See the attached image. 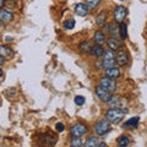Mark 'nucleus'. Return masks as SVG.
I'll use <instances>...</instances> for the list:
<instances>
[{"label": "nucleus", "mask_w": 147, "mask_h": 147, "mask_svg": "<svg viewBox=\"0 0 147 147\" xmlns=\"http://www.w3.org/2000/svg\"><path fill=\"white\" fill-rule=\"evenodd\" d=\"M118 32H119V36H120L121 40L126 39V37H127V25L124 24V22H120V25H119V27H118Z\"/></svg>", "instance_id": "17"}, {"label": "nucleus", "mask_w": 147, "mask_h": 147, "mask_svg": "<svg viewBox=\"0 0 147 147\" xmlns=\"http://www.w3.org/2000/svg\"><path fill=\"white\" fill-rule=\"evenodd\" d=\"M99 144H100V141L98 140V137H96V136H90L88 139L86 140V142L84 144V146H86V147H99Z\"/></svg>", "instance_id": "16"}, {"label": "nucleus", "mask_w": 147, "mask_h": 147, "mask_svg": "<svg viewBox=\"0 0 147 147\" xmlns=\"http://www.w3.org/2000/svg\"><path fill=\"white\" fill-rule=\"evenodd\" d=\"M75 20L74 18H69L67 21H65V24H64V27H65L66 30H72L74 27H75Z\"/></svg>", "instance_id": "27"}, {"label": "nucleus", "mask_w": 147, "mask_h": 147, "mask_svg": "<svg viewBox=\"0 0 147 147\" xmlns=\"http://www.w3.org/2000/svg\"><path fill=\"white\" fill-rule=\"evenodd\" d=\"M6 42H11V40H12V38H11V37H6Z\"/></svg>", "instance_id": "34"}, {"label": "nucleus", "mask_w": 147, "mask_h": 147, "mask_svg": "<svg viewBox=\"0 0 147 147\" xmlns=\"http://www.w3.org/2000/svg\"><path fill=\"white\" fill-rule=\"evenodd\" d=\"M109 130H110V123L107 120V119H102V120H99L98 123H96L94 126H93V131L98 136L107 135L109 132Z\"/></svg>", "instance_id": "2"}, {"label": "nucleus", "mask_w": 147, "mask_h": 147, "mask_svg": "<svg viewBox=\"0 0 147 147\" xmlns=\"http://www.w3.org/2000/svg\"><path fill=\"white\" fill-rule=\"evenodd\" d=\"M125 110L119 109V108H110L107 110L105 113V119L110 123V124H118L123 121L124 117H125Z\"/></svg>", "instance_id": "1"}, {"label": "nucleus", "mask_w": 147, "mask_h": 147, "mask_svg": "<svg viewBox=\"0 0 147 147\" xmlns=\"http://www.w3.org/2000/svg\"><path fill=\"white\" fill-rule=\"evenodd\" d=\"M93 47V44H92L90 40H84L82 43H80L79 45V49L81 50L82 53H91V49Z\"/></svg>", "instance_id": "19"}, {"label": "nucleus", "mask_w": 147, "mask_h": 147, "mask_svg": "<svg viewBox=\"0 0 147 147\" xmlns=\"http://www.w3.org/2000/svg\"><path fill=\"white\" fill-rule=\"evenodd\" d=\"M104 30L108 32L109 34H115L117 32H118V26L117 25H114V24H105L104 26Z\"/></svg>", "instance_id": "25"}, {"label": "nucleus", "mask_w": 147, "mask_h": 147, "mask_svg": "<svg viewBox=\"0 0 147 147\" xmlns=\"http://www.w3.org/2000/svg\"><path fill=\"white\" fill-rule=\"evenodd\" d=\"M105 146H107V144H104V142H100L99 144V147H105Z\"/></svg>", "instance_id": "33"}, {"label": "nucleus", "mask_w": 147, "mask_h": 147, "mask_svg": "<svg viewBox=\"0 0 147 147\" xmlns=\"http://www.w3.org/2000/svg\"><path fill=\"white\" fill-rule=\"evenodd\" d=\"M4 64H5V59H4L3 57H0V66L4 65Z\"/></svg>", "instance_id": "31"}, {"label": "nucleus", "mask_w": 147, "mask_h": 147, "mask_svg": "<svg viewBox=\"0 0 147 147\" xmlns=\"http://www.w3.org/2000/svg\"><path fill=\"white\" fill-rule=\"evenodd\" d=\"M105 18H107V12H105V11H102L97 16V20H96V21H97V25L99 27H104L105 26Z\"/></svg>", "instance_id": "24"}, {"label": "nucleus", "mask_w": 147, "mask_h": 147, "mask_svg": "<svg viewBox=\"0 0 147 147\" xmlns=\"http://www.w3.org/2000/svg\"><path fill=\"white\" fill-rule=\"evenodd\" d=\"M88 132V126L84 123H76L75 125H72L70 129V135L71 136H84Z\"/></svg>", "instance_id": "5"}, {"label": "nucleus", "mask_w": 147, "mask_h": 147, "mask_svg": "<svg viewBox=\"0 0 147 147\" xmlns=\"http://www.w3.org/2000/svg\"><path fill=\"white\" fill-rule=\"evenodd\" d=\"M55 129H57V131H58V132H63L64 130H65V126H64V124L59 123V124H57V126H55Z\"/></svg>", "instance_id": "29"}, {"label": "nucleus", "mask_w": 147, "mask_h": 147, "mask_svg": "<svg viewBox=\"0 0 147 147\" xmlns=\"http://www.w3.org/2000/svg\"><path fill=\"white\" fill-rule=\"evenodd\" d=\"M127 16V9L125 6H121L119 5L114 9L113 11V18L117 24H120V22H124V20L126 18Z\"/></svg>", "instance_id": "6"}, {"label": "nucleus", "mask_w": 147, "mask_h": 147, "mask_svg": "<svg viewBox=\"0 0 147 147\" xmlns=\"http://www.w3.org/2000/svg\"><path fill=\"white\" fill-rule=\"evenodd\" d=\"M107 104L109 105V108H119L123 110H127V104L123 98H120L119 96H112L109 98V100L107 102Z\"/></svg>", "instance_id": "3"}, {"label": "nucleus", "mask_w": 147, "mask_h": 147, "mask_svg": "<svg viewBox=\"0 0 147 147\" xmlns=\"http://www.w3.org/2000/svg\"><path fill=\"white\" fill-rule=\"evenodd\" d=\"M119 1H125V0H119Z\"/></svg>", "instance_id": "37"}, {"label": "nucleus", "mask_w": 147, "mask_h": 147, "mask_svg": "<svg viewBox=\"0 0 147 147\" xmlns=\"http://www.w3.org/2000/svg\"><path fill=\"white\" fill-rule=\"evenodd\" d=\"M129 61V54L126 50H119L115 54V64L119 66H125Z\"/></svg>", "instance_id": "10"}, {"label": "nucleus", "mask_w": 147, "mask_h": 147, "mask_svg": "<svg viewBox=\"0 0 147 147\" xmlns=\"http://www.w3.org/2000/svg\"><path fill=\"white\" fill-rule=\"evenodd\" d=\"M57 144V135L53 134V132H45L40 136V145L44 146H54Z\"/></svg>", "instance_id": "8"}, {"label": "nucleus", "mask_w": 147, "mask_h": 147, "mask_svg": "<svg viewBox=\"0 0 147 147\" xmlns=\"http://www.w3.org/2000/svg\"><path fill=\"white\" fill-rule=\"evenodd\" d=\"M102 66H103V69L115 66V54H114V50L104 52L103 59H102Z\"/></svg>", "instance_id": "4"}, {"label": "nucleus", "mask_w": 147, "mask_h": 147, "mask_svg": "<svg viewBox=\"0 0 147 147\" xmlns=\"http://www.w3.org/2000/svg\"><path fill=\"white\" fill-rule=\"evenodd\" d=\"M88 11H90V7L84 3H79L75 5V13L81 17H85L88 13Z\"/></svg>", "instance_id": "13"}, {"label": "nucleus", "mask_w": 147, "mask_h": 147, "mask_svg": "<svg viewBox=\"0 0 147 147\" xmlns=\"http://www.w3.org/2000/svg\"><path fill=\"white\" fill-rule=\"evenodd\" d=\"M0 30H1V22H0Z\"/></svg>", "instance_id": "36"}, {"label": "nucleus", "mask_w": 147, "mask_h": 147, "mask_svg": "<svg viewBox=\"0 0 147 147\" xmlns=\"http://www.w3.org/2000/svg\"><path fill=\"white\" fill-rule=\"evenodd\" d=\"M93 40L96 44H102L105 40V36L103 31H96L93 34Z\"/></svg>", "instance_id": "18"}, {"label": "nucleus", "mask_w": 147, "mask_h": 147, "mask_svg": "<svg viewBox=\"0 0 147 147\" xmlns=\"http://www.w3.org/2000/svg\"><path fill=\"white\" fill-rule=\"evenodd\" d=\"M12 54H13L12 49L6 47V45H1V44H0V57H3V58H10Z\"/></svg>", "instance_id": "20"}, {"label": "nucleus", "mask_w": 147, "mask_h": 147, "mask_svg": "<svg viewBox=\"0 0 147 147\" xmlns=\"http://www.w3.org/2000/svg\"><path fill=\"white\" fill-rule=\"evenodd\" d=\"M70 146L72 147H82L84 146V142H82L80 136H72L70 140Z\"/></svg>", "instance_id": "23"}, {"label": "nucleus", "mask_w": 147, "mask_h": 147, "mask_svg": "<svg viewBox=\"0 0 147 147\" xmlns=\"http://www.w3.org/2000/svg\"><path fill=\"white\" fill-rule=\"evenodd\" d=\"M94 64H96V65H94V66H96V69H98V70H99V69H103V66H102V63L96 61Z\"/></svg>", "instance_id": "30"}, {"label": "nucleus", "mask_w": 147, "mask_h": 147, "mask_svg": "<svg viewBox=\"0 0 147 147\" xmlns=\"http://www.w3.org/2000/svg\"><path fill=\"white\" fill-rule=\"evenodd\" d=\"M13 18H15V15H13L12 11L6 10V9H1V10H0V21H3V22H11Z\"/></svg>", "instance_id": "14"}, {"label": "nucleus", "mask_w": 147, "mask_h": 147, "mask_svg": "<svg viewBox=\"0 0 147 147\" xmlns=\"http://www.w3.org/2000/svg\"><path fill=\"white\" fill-rule=\"evenodd\" d=\"M5 1L6 0H0V7H3L4 5H5Z\"/></svg>", "instance_id": "32"}, {"label": "nucleus", "mask_w": 147, "mask_h": 147, "mask_svg": "<svg viewBox=\"0 0 147 147\" xmlns=\"http://www.w3.org/2000/svg\"><path fill=\"white\" fill-rule=\"evenodd\" d=\"M103 54H104V49H103V47L100 44H96V45L92 47V49H91V55L92 57L100 58V57H103Z\"/></svg>", "instance_id": "15"}, {"label": "nucleus", "mask_w": 147, "mask_h": 147, "mask_svg": "<svg viewBox=\"0 0 147 147\" xmlns=\"http://www.w3.org/2000/svg\"><path fill=\"white\" fill-rule=\"evenodd\" d=\"M139 121H140V118L139 117L130 118L125 124H124V127H134V129H136L137 125H139Z\"/></svg>", "instance_id": "21"}, {"label": "nucleus", "mask_w": 147, "mask_h": 147, "mask_svg": "<svg viewBox=\"0 0 147 147\" xmlns=\"http://www.w3.org/2000/svg\"><path fill=\"white\" fill-rule=\"evenodd\" d=\"M99 85L102 86L103 88L109 91L110 93L117 91V82L114 80H112V79H109V77H107V76L100 77V79H99Z\"/></svg>", "instance_id": "7"}, {"label": "nucleus", "mask_w": 147, "mask_h": 147, "mask_svg": "<svg viewBox=\"0 0 147 147\" xmlns=\"http://www.w3.org/2000/svg\"><path fill=\"white\" fill-rule=\"evenodd\" d=\"M107 45L110 50H119L123 47V42L115 38V37H109L107 39Z\"/></svg>", "instance_id": "12"}, {"label": "nucleus", "mask_w": 147, "mask_h": 147, "mask_svg": "<svg viewBox=\"0 0 147 147\" xmlns=\"http://www.w3.org/2000/svg\"><path fill=\"white\" fill-rule=\"evenodd\" d=\"M85 1H86V5L90 9H97L102 0H85Z\"/></svg>", "instance_id": "26"}, {"label": "nucleus", "mask_w": 147, "mask_h": 147, "mask_svg": "<svg viewBox=\"0 0 147 147\" xmlns=\"http://www.w3.org/2000/svg\"><path fill=\"white\" fill-rule=\"evenodd\" d=\"M85 102H86V99H85L84 96H76L75 97V104L76 105H82Z\"/></svg>", "instance_id": "28"}, {"label": "nucleus", "mask_w": 147, "mask_h": 147, "mask_svg": "<svg viewBox=\"0 0 147 147\" xmlns=\"http://www.w3.org/2000/svg\"><path fill=\"white\" fill-rule=\"evenodd\" d=\"M118 146L119 147H127L129 145H130V139H129L127 136L125 135H121L118 137Z\"/></svg>", "instance_id": "22"}, {"label": "nucleus", "mask_w": 147, "mask_h": 147, "mask_svg": "<svg viewBox=\"0 0 147 147\" xmlns=\"http://www.w3.org/2000/svg\"><path fill=\"white\" fill-rule=\"evenodd\" d=\"M3 74H4V71H3V69H1V67H0V77H1V76H3Z\"/></svg>", "instance_id": "35"}, {"label": "nucleus", "mask_w": 147, "mask_h": 147, "mask_svg": "<svg viewBox=\"0 0 147 147\" xmlns=\"http://www.w3.org/2000/svg\"><path fill=\"white\" fill-rule=\"evenodd\" d=\"M105 76L109 77V79H112V80H117L120 77L121 75V71H120V69L119 67H115V66H113V67H108V69H105Z\"/></svg>", "instance_id": "11"}, {"label": "nucleus", "mask_w": 147, "mask_h": 147, "mask_svg": "<svg viewBox=\"0 0 147 147\" xmlns=\"http://www.w3.org/2000/svg\"><path fill=\"white\" fill-rule=\"evenodd\" d=\"M94 92H96V96L102 100V102H108L109 100V98L112 97V94H110V92L109 91H107L105 88H103L100 85H98V86H96L94 87Z\"/></svg>", "instance_id": "9"}]
</instances>
